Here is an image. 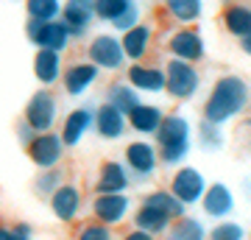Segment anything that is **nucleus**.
<instances>
[{
    "instance_id": "6ab92c4d",
    "label": "nucleus",
    "mask_w": 251,
    "mask_h": 240,
    "mask_svg": "<svg viewBox=\"0 0 251 240\" xmlns=\"http://www.w3.org/2000/svg\"><path fill=\"white\" fill-rule=\"evenodd\" d=\"M128 129L137 134V137H145V140H153L156 137V132H159L162 120H165V109L156 107V104H148V101H143L137 109H131L128 112Z\"/></svg>"
},
{
    "instance_id": "39448f33",
    "label": "nucleus",
    "mask_w": 251,
    "mask_h": 240,
    "mask_svg": "<svg viewBox=\"0 0 251 240\" xmlns=\"http://www.w3.org/2000/svg\"><path fill=\"white\" fill-rule=\"evenodd\" d=\"M123 165L128 168V173L134 176V182H148V179H153L156 176V170L162 168L156 142L145 140V137H137V140L126 142Z\"/></svg>"
},
{
    "instance_id": "1a4fd4ad",
    "label": "nucleus",
    "mask_w": 251,
    "mask_h": 240,
    "mask_svg": "<svg viewBox=\"0 0 251 240\" xmlns=\"http://www.w3.org/2000/svg\"><path fill=\"white\" fill-rule=\"evenodd\" d=\"M206 187H209L206 176L198 168H193V165H179V168L171 173V182H168V190H171L187 210L196 207V204H201Z\"/></svg>"
},
{
    "instance_id": "dca6fc26",
    "label": "nucleus",
    "mask_w": 251,
    "mask_h": 240,
    "mask_svg": "<svg viewBox=\"0 0 251 240\" xmlns=\"http://www.w3.org/2000/svg\"><path fill=\"white\" fill-rule=\"evenodd\" d=\"M62 23L67 26L73 39H84L95 23V0H64Z\"/></svg>"
},
{
    "instance_id": "473e14b6",
    "label": "nucleus",
    "mask_w": 251,
    "mask_h": 240,
    "mask_svg": "<svg viewBox=\"0 0 251 240\" xmlns=\"http://www.w3.org/2000/svg\"><path fill=\"white\" fill-rule=\"evenodd\" d=\"M73 240H117V235H115L112 226H103V223H98V221H87L75 229Z\"/></svg>"
},
{
    "instance_id": "a211bd4d",
    "label": "nucleus",
    "mask_w": 251,
    "mask_h": 240,
    "mask_svg": "<svg viewBox=\"0 0 251 240\" xmlns=\"http://www.w3.org/2000/svg\"><path fill=\"white\" fill-rule=\"evenodd\" d=\"M131 185H134V176L128 173L123 160H106V162H100L92 190L95 193H128Z\"/></svg>"
},
{
    "instance_id": "5701e85b",
    "label": "nucleus",
    "mask_w": 251,
    "mask_h": 240,
    "mask_svg": "<svg viewBox=\"0 0 251 240\" xmlns=\"http://www.w3.org/2000/svg\"><path fill=\"white\" fill-rule=\"evenodd\" d=\"M31 70H34L36 81L42 84V87H53L62 81V73H64V59L62 53H56V51H36L34 53V62H31Z\"/></svg>"
},
{
    "instance_id": "a878e982",
    "label": "nucleus",
    "mask_w": 251,
    "mask_h": 240,
    "mask_svg": "<svg viewBox=\"0 0 251 240\" xmlns=\"http://www.w3.org/2000/svg\"><path fill=\"white\" fill-rule=\"evenodd\" d=\"M162 9L179 26H196L204 17V0H162Z\"/></svg>"
},
{
    "instance_id": "393cba45",
    "label": "nucleus",
    "mask_w": 251,
    "mask_h": 240,
    "mask_svg": "<svg viewBox=\"0 0 251 240\" xmlns=\"http://www.w3.org/2000/svg\"><path fill=\"white\" fill-rule=\"evenodd\" d=\"M103 101L112 104L115 109H120V112L128 117L131 109H137L140 104H143V95H140V92H137V89L131 87L126 79H117V81H112V84L106 87V98H103Z\"/></svg>"
},
{
    "instance_id": "b1692460",
    "label": "nucleus",
    "mask_w": 251,
    "mask_h": 240,
    "mask_svg": "<svg viewBox=\"0 0 251 240\" xmlns=\"http://www.w3.org/2000/svg\"><path fill=\"white\" fill-rule=\"evenodd\" d=\"M221 26L229 36L243 39L251 34V6L249 3H226V9L221 11Z\"/></svg>"
},
{
    "instance_id": "9b49d317",
    "label": "nucleus",
    "mask_w": 251,
    "mask_h": 240,
    "mask_svg": "<svg viewBox=\"0 0 251 240\" xmlns=\"http://www.w3.org/2000/svg\"><path fill=\"white\" fill-rule=\"evenodd\" d=\"M64 151H67V145L62 142L59 132H42L25 145V154L31 160V165H36L39 170L59 168L64 160Z\"/></svg>"
},
{
    "instance_id": "f03ea898",
    "label": "nucleus",
    "mask_w": 251,
    "mask_h": 240,
    "mask_svg": "<svg viewBox=\"0 0 251 240\" xmlns=\"http://www.w3.org/2000/svg\"><path fill=\"white\" fill-rule=\"evenodd\" d=\"M184 215H187V207L181 204L168 187H159V190L145 193L134 204L131 223H134V229H143L148 235H153V238H159Z\"/></svg>"
},
{
    "instance_id": "2eb2a0df",
    "label": "nucleus",
    "mask_w": 251,
    "mask_h": 240,
    "mask_svg": "<svg viewBox=\"0 0 251 240\" xmlns=\"http://www.w3.org/2000/svg\"><path fill=\"white\" fill-rule=\"evenodd\" d=\"M95 126V109L92 107H75L64 115L62 126H59V137L67 148H75L84 142V137L92 132Z\"/></svg>"
},
{
    "instance_id": "cd10ccee",
    "label": "nucleus",
    "mask_w": 251,
    "mask_h": 240,
    "mask_svg": "<svg viewBox=\"0 0 251 240\" xmlns=\"http://www.w3.org/2000/svg\"><path fill=\"white\" fill-rule=\"evenodd\" d=\"M62 6L64 0H25V14L36 23H50V20H62Z\"/></svg>"
},
{
    "instance_id": "2f4dec72",
    "label": "nucleus",
    "mask_w": 251,
    "mask_h": 240,
    "mask_svg": "<svg viewBox=\"0 0 251 240\" xmlns=\"http://www.w3.org/2000/svg\"><path fill=\"white\" fill-rule=\"evenodd\" d=\"M246 238H249V229L240 221H229V218L218 221L206 235V240H246Z\"/></svg>"
},
{
    "instance_id": "58836bf2",
    "label": "nucleus",
    "mask_w": 251,
    "mask_h": 240,
    "mask_svg": "<svg viewBox=\"0 0 251 240\" xmlns=\"http://www.w3.org/2000/svg\"><path fill=\"white\" fill-rule=\"evenodd\" d=\"M246 240H251V229H249V238H246Z\"/></svg>"
},
{
    "instance_id": "6e6552de",
    "label": "nucleus",
    "mask_w": 251,
    "mask_h": 240,
    "mask_svg": "<svg viewBox=\"0 0 251 240\" xmlns=\"http://www.w3.org/2000/svg\"><path fill=\"white\" fill-rule=\"evenodd\" d=\"M90 213L92 221L115 229V226H120L131 218L134 204H131L128 193H95V198L90 201Z\"/></svg>"
},
{
    "instance_id": "ea45409f",
    "label": "nucleus",
    "mask_w": 251,
    "mask_h": 240,
    "mask_svg": "<svg viewBox=\"0 0 251 240\" xmlns=\"http://www.w3.org/2000/svg\"><path fill=\"white\" fill-rule=\"evenodd\" d=\"M249 129H251V117H249Z\"/></svg>"
},
{
    "instance_id": "4be33fe9",
    "label": "nucleus",
    "mask_w": 251,
    "mask_h": 240,
    "mask_svg": "<svg viewBox=\"0 0 251 240\" xmlns=\"http://www.w3.org/2000/svg\"><path fill=\"white\" fill-rule=\"evenodd\" d=\"M126 59L128 62H145V56L153 45V26L151 23H137L134 28H128L126 34H120Z\"/></svg>"
},
{
    "instance_id": "4468645a",
    "label": "nucleus",
    "mask_w": 251,
    "mask_h": 240,
    "mask_svg": "<svg viewBox=\"0 0 251 240\" xmlns=\"http://www.w3.org/2000/svg\"><path fill=\"white\" fill-rule=\"evenodd\" d=\"M50 213L59 223H75L78 221L81 210H84V196H81V187L73 182H64L53 196L48 198Z\"/></svg>"
},
{
    "instance_id": "f8f14e48",
    "label": "nucleus",
    "mask_w": 251,
    "mask_h": 240,
    "mask_svg": "<svg viewBox=\"0 0 251 240\" xmlns=\"http://www.w3.org/2000/svg\"><path fill=\"white\" fill-rule=\"evenodd\" d=\"M168 53H171V59L198 64L206 59V42L201 31H196L193 26H179L168 36Z\"/></svg>"
},
{
    "instance_id": "f257e3e1",
    "label": "nucleus",
    "mask_w": 251,
    "mask_h": 240,
    "mask_svg": "<svg viewBox=\"0 0 251 240\" xmlns=\"http://www.w3.org/2000/svg\"><path fill=\"white\" fill-rule=\"evenodd\" d=\"M251 104V87L243 76H234V73H226V76H218L215 84L206 92V101L201 112H204V120L218 126H226L229 120H234L237 115H243Z\"/></svg>"
},
{
    "instance_id": "c9c22d12",
    "label": "nucleus",
    "mask_w": 251,
    "mask_h": 240,
    "mask_svg": "<svg viewBox=\"0 0 251 240\" xmlns=\"http://www.w3.org/2000/svg\"><path fill=\"white\" fill-rule=\"evenodd\" d=\"M34 137H36L34 129H31V126L25 123V120H20V123H17V140L23 142V148H25V145H28L31 140H34Z\"/></svg>"
},
{
    "instance_id": "bb28decb",
    "label": "nucleus",
    "mask_w": 251,
    "mask_h": 240,
    "mask_svg": "<svg viewBox=\"0 0 251 240\" xmlns=\"http://www.w3.org/2000/svg\"><path fill=\"white\" fill-rule=\"evenodd\" d=\"M206 235H209V229L204 226V221H198L193 215H184L162 235V240H206Z\"/></svg>"
},
{
    "instance_id": "7c9ffc66",
    "label": "nucleus",
    "mask_w": 251,
    "mask_h": 240,
    "mask_svg": "<svg viewBox=\"0 0 251 240\" xmlns=\"http://www.w3.org/2000/svg\"><path fill=\"white\" fill-rule=\"evenodd\" d=\"M64 185V176L59 168H48V170H39V176L34 179V193L39 198H50Z\"/></svg>"
},
{
    "instance_id": "f3484780",
    "label": "nucleus",
    "mask_w": 251,
    "mask_h": 240,
    "mask_svg": "<svg viewBox=\"0 0 251 240\" xmlns=\"http://www.w3.org/2000/svg\"><path fill=\"white\" fill-rule=\"evenodd\" d=\"M126 81L140 95H159V92H165V67L148 62H131L126 70Z\"/></svg>"
},
{
    "instance_id": "e433bc0d",
    "label": "nucleus",
    "mask_w": 251,
    "mask_h": 240,
    "mask_svg": "<svg viewBox=\"0 0 251 240\" xmlns=\"http://www.w3.org/2000/svg\"><path fill=\"white\" fill-rule=\"evenodd\" d=\"M117 240H156V238L148 235V232H143V229H128V232H123Z\"/></svg>"
},
{
    "instance_id": "ddd939ff",
    "label": "nucleus",
    "mask_w": 251,
    "mask_h": 240,
    "mask_svg": "<svg viewBox=\"0 0 251 240\" xmlns=\"http://www.w3.org/2000/svg\"><path fill=\"white\" fill-rule=\"evenodd\" d=\"M100 79V70L90 59H75L62 73V89L67 98H84Z\"/></svg>"
},
{
    "instance_id": "7ed1b4c3",
    "label": "nucleus",
    "mask_w": 251,
    "mask_h": 240,
    "mask_svg": "<svg viewBox=\"0 0 251 240\" xmlns=\"http://www.w3.org/2000/svg\"><path fill=\"white\" fill-rule=\"evenodd\" d=\"M153 142H156L162 165L176 170L179 165H184L190 148H193V123L179 112H171V115H165Z\"/></svg>"
},
{
    "instance_id": "72a5a7b5",
    "label": "nucleus",
    "mask_w": 251,
    "mask_h": 240,
    "mask_svg": "<svg viewBox=\"0 0 251 240\" xmlns=\"http://www.w3.org/2000/svg\"><path fill=\"white\" fill-rule=\"evenodd\" d=\"M0 240H34V229L28 223H0Z\"/></svg>"
},
{
    "instance_id": "9d476101",
    "label": "nucleus",
    "mask_w": 251,
    "mask_h": 240,
    "mask_svg": "<svg viewBox=\"0 0 251 240\" xmlns=\"http://www.w3.org/2000/svg\"><path fill=\"white\" fill-rule=\"evenodd\" d=\"M25 39L34 45L36 51H56V53H64L73 42L70 31H67V26H64L62 20H50V23L28 20L25 23Z\"/></svg>"
},
{
    "instance_id": "423d86ee",
    "label": "nucleus",
    "mask_w": 251,
    "mask_h": 240,
    "mask_svg": "<svg viewBox=\"0 0 251 240\" xmlns=\"http://www.w3.org/2000/svg\"><path fill=\"white\" fill-rule=\"evenodd\" d=\"M23 120H25L36 134L56 132V123H59V98H56L48 87L36 89L34 95L28 98L25 109H23Z\"/></svg>"
},
{
    "instance_id": "412c9836",
    "label": "nucleus",
    "mask_w": 251,
    "mask_h": 240,
    "mask_svg": "<svg viewBox=\"0 0 251 240\" xmlns=\"http://www.w3.org/2000/svg\"><path fill=\"white\" fill-rule=\"evenodd\" d=\"M201 210H204V215L212 218V221H226V218L234 213V193L229 190V185L215 182V185L206 187L204 198H201Z\"/></svg>"
},
{
    "instance_id": "20e7f679",
    "label": "nucleus",
    "mask_w": 251,
    "mask_h": 240,
    "mask_svg": "<svg viewBox=\"0 0 251 240\" xmlns=\"http://www.w3.org/2000/svg\"><path fill=\"white\" fill-rule=\"evenodd\" d=\"M165 92L171 95L173 101H193L201 92V73H198V64L181 62V59H168L165 64Z\"/></svg>"
},
{
    "instance_id": "f704fd0d",
    "label": "nucleus",
    "mask_w": 251,
    "mask_h": 240,
    "mask_svg": "<svg viewBox=\"0 0 251 240\" xmlns=\"http://www.w3.org/2000/svg\"><path fill=\"white\" fill-rule=\"evenodd\" d=\"M137 23H143V9H140V3H137V6H131V9L126 11L120 20H115V23H112V28H115V31H120V34H126V31H128V28H134Z\"/></svg>"
},
{
    "instance_id": "aec40b11",
    "label": "nucleus",
    "mask_w": 251,
    "mask_h": 240,
    "mask_svg": "<svg viewBox=\"0 0 251 240\" xmlns=\"http://www.w3.org/2000/svg\"><path fill=\"white\" fill-rule=\"evenodd\" d=\"M126 129H128V120H126V115L120 109H115L106 101L95 107V126H92V132L98 134L100 140H123Z\"/></svg>"
},
{
    "instance_id": "4c0bfd02",
    "label": "nucleus",
    "mask_w": 251,
    "mask_h": 240,
    "mask_svg": "<svg viewBox=\"0 0 251 240\" xmlns=\"http://www.w3.org/2000/svg\"><path fill=\"white\" fill-rule=\"evenodd\" d=\"M240 48H243V53H246V56H251V34H246L240 39Z\"/></svg>"
},
{
    "instance_id": "0eeeda50",
    "label": "nucleus",
    "mask_w": 251,
    "mask_h": 240,
    "mask_svg": "<svg viewBox=\"0 0 251 240\" xmlns=\"http://www.w3.org/2000/svg\"><path fill=\"white\" fill-rule=\"evenodd\" d=\"M87 59H90L100 73H117L126 64V51L117 34H95L87 42Z\"/></svg>"
},
{
    "instance_id": "c85d7f7f",
    "label": "nucleus",
    "mask_w": 251,
    "mask_h": 240,
    "mask_svg": "<svg viewBox=\"0 0 251 240\" xmlns=\"http://www.w3.org/2000/svg\"><path fill=\"white\" fill-rule=\"evenodd\" d=\"M196 140L198 145L204 148V151H221L224 148V126H218V123H209V120H201V123L196 126Z\"/></svg>"
},
{
    "instance_id": "c756f323",
    "label": "nucleus",
    "mask_w": 251,
    "mask_h": 240,
    "mask_svg": "<svg viewBox=\"0 0 251 240\" xmlns=\"http://www.w3.org/2000/svg\"><path fill=\"white\" fill-rule=\"evenodd\" d=\"M131 6H137V0H95V20L112 26V23L123 17Z\"/></svg>"
}]
</instances>
